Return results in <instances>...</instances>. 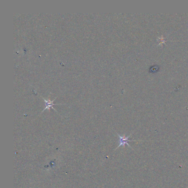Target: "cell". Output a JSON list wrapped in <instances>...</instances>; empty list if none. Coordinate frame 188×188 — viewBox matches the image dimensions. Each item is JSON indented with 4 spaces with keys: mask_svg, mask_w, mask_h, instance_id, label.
Instances as JSON below:
<instances>
[{
    "mask_svg": "<svg viewBox=\"0 0 188 188\" xmlns=\"http://www.w3.org/2000/svg\"><path fill=\"white\" fill-rule=\"evenodd\" d=\"M117 135H118V137L119 138V145L118 146V147L116 148L115 150H117L118 148H119V147H120V146H125L126 145H127L129 147H130L132 149V148L131 147L130 145L128 144V142H131V141H135V142H138V141H140L129 140V138H130V136H131V134L130 135L128 136H121V135H120L119 134H117Z\"/></svg>",
    "mask_w": 188,
    "mask_h": 188,
    "instance_id": "6da1fadb",
    "label": "cell"
},
{
    "mask_svg": "<svg viewBox=\"0 0 188 188\" xmlns=\"http://www.w3.org/2000/svg\"><path fill=\"white\" fill-rule=\"evenodd\" d=\"M42 97V98L43 99L44 101H45V108L42 111V112L41 113L43 112L44 111V110H45L46 109H50L51 108L53 109L55 112H57V111L56 110V109L54 108L53 105H59V104H61V103H60V104H55V103H54V101L55 100V99L56 98V97L54 99L53 101H50V99H45V98L43 97Z\"/></svg>",
    "mask_w": 188,
    "mask_h": 188,
    "instance_id": "7a4b0ae2",
    "label": "cell"
}]
</instances>
